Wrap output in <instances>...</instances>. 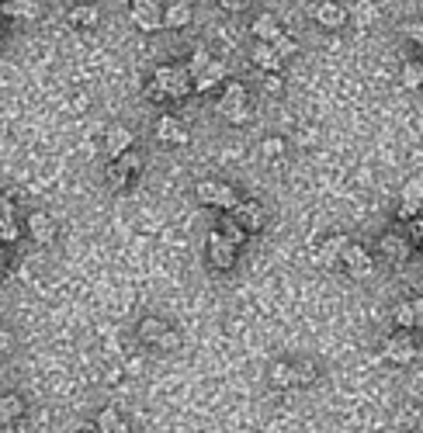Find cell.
Instances as JSON below:
<instances>
[{"instance_id": "cell-3", "label": "cell", "mask_w": 423, "mask_h": 433, "mask_svg": "<svg viewBox=\"0 0 423 433\" xmlns=\"http://www.w3.org/2000/svg\"><path fill=\"white\" fill-rule=\"evenodd\" d=\"M128 14L142 32H160L164 28V7L160 0H128Z\"/></svg>"}, {"instance_id": "cell-11", "label": "cell", "mask_w": 423, "mask_h": 433, "mask_svg": "<svg viewBox=\"0 0 423 433\" xmlns=\"http://www.w3.org/2000/svg\"><path fill=\"white\" fill-rule=\"evenodd\" d=\"M132 132H128L125 125H111L108 132H104V150H108V157L111 159H118L122 153H128L132 150Z\"/></svg>"}, {"instance_id": "cell-19", "label": "cell", "mask_w": 423, "mask_h": 433, "mask_svg": "<svg viewBox=\"0 0 423 433\" xmlns=\"http://www.w3.org/2000/svg\"><path fill=\"white\" fill-rule=\"evenodd\" d=\"M164 25H167V28H188V25H191V4L173 0L167 11H164Z\"/></svg>"}, {"instance_id": "cell-38", "label": "cell", "mask_w": 423, "mask_h": 433, "mask_svg": "<svg viewBox=\"0 0 423 433\" xmlns=\"http://www.w3.org/2000/svg\"><path fill=\"white\" fill-rule=\"evenodd\" d=\"M410 309H413V329H423V295L410 298Z\"/></svg>"}, {"instance_id": "cell-36", "label": "cell", "mask_w": 423, "mask_h": 433, "mask_svg": "<svg viewBox=\"0 0 423 433\" xmlns=\"http://www.w3.org/2000/svg\"><path fill=\"white\" fill-rule=\"evenodd\" d=\"M146 97H149V101H157V104H160V101H170L167 90H164L157 80H149V83H146Z\"/></svg>"}, {"instance_id": "cell-5", "label": "cell", "mask_w": 423, "mask_h": 433, "mask_svg": "<svg viewBox=\"0 0 423 433\" xmlns=\"http://www.w3.org/2000/svg\"><path fill=\"white\" fill-rule=\"evenodd\" d=\"M343 267H347V274L354 277V281H364V277H372L375 271V260H372V253L364 250V246H357V243H347V250H343Z\"/></svg>"}, {"instance_id": "cell-31", "label": "cell", "mask_w": 423, "mask_h": 433, "mask_svg": "<svg viewBox=\"0 0 423 433\" xmlns=\"http://www.w3.org/2000/svg\"><path fill=\"white\" fill-rule=\"evenodd\" d=\"M403 83L406 87H423V63H406L403 66Z\"/></svg>"}, {"instance_id": "cell-32", "label": "cell", "mask_w": 423, "mask_h": 433, "mask_svg": "<svg viewBox=\"0 0 423 433\" xmlns=\"http://www.w3.org/2000/svg\"><path fill=\"white\" fill-rule=\"evenodd\" d=\"M417 423H420V409H417V405H406V409L399 413V420H396L399 430H413Z\"/></svg>"}, {"instance_id": "cell-37", "label": "cell", "mask_w": 423, "mask_h": 433, "mask_svg": "<svg viewBox=\"0 0 423 433\" xmlns=\"http://www.w3.org/2000/svg\"><path fill=\"white\" fill-rule=\"evenodd\" d=\"M7 222H14V205L7 195H0V226H7Z\"/></svg>"}, {"instance_id": "cell-2", "label": "cell", "mask_w": 423, "mask_h": 433, "mask_svg": "<svg viewBox=\"0 0 423 433\" xmlns=\"http://www.w3.org/2000/svg\"><path fill=\"white\" fill-rule=\"evenodd\" d=\"M153 80L167 90L170 101H184L195 87H191V73L184 70V66H160L157 73H153Z\"/></svg>"}, {"instance_id": "cell-45", "label": "cell", "mask_w": 423, "mask_h": 433, "mask_svg": "<svg viewBox=\"0 0 423 433\" xmlns=\"http://www.w3.org/2000/svg\"><path fill=\"white\" fill-rule=\"evenodd\" d=\"M0 42H4V39H0Z\"/></svg>"}, {"instance_id": "cell-22", "label": "cell", "mask_w": 423, "mask_h": 433, "mask_svg": "<svg viewBox=\"0 0 423 433\" xmlns=\"http://www.w3.org/2000/svg\"><path fill=\"white\" fill-rule=\"evenodd\" d=\"M254 35L260 42H274L278 35H281V25H278V18L274 14H260L254 21Z\"/></svg>"}, {"instance_id": "cell-42", "label": "cell", "mask_w": 423, "mask_h": 433, "mask_svg": "<svg viewBox=\"0 0 423 433\" xmlns=\"http://www.w3.org/2000/svg\"><path fill=\"white\" fill-rule=\"evenodd\" d=\"M177 343H180V336H177V333H173V329H167V333H164V336H160V343H157V347H164V350H173V347H177Z\"/></svg>"}, {"instance_id": "cell-1", "label": "cell", "mask_w": 423, "mask_h": 433, "mask_svg": "<svg viewBox=\"0 0 423 433\" xmlns=\"http://www.w3.org/2000/svg\"><path fill=\"white\" fill-rule=\"evenodd\" d=\"M222 118L229 125H243L250 118V104H247V87L243 83H226V94H222V104H219Z\"/></svg>"}, {"instance_id": "cell-39", "label": "cell", "mask_w": 423, "mask_h": 433, "mask_svg": "<svg viewBox=\"0 0 423 433\" xmlns=\"http://www.w3.org/2000/svg\"><path fill=\"white\" fill-rule=\"evenodd\" d=\"M18 236H21L18 222H7V226H0V243H14Z\"/></svg>"}, {"instance_id": "cell-4", "label": "cell", "mask_w": 423, "mask_h": 433, "mask_svg": "<svg viewBox=\"0 0 423 433\" xmlns=\"http://www.w3.org/2000/svg\"><path fill=\"white\" fill-rule=\"evenodd\" d=\"M195 195H198L202 205H212V208H229V212H233V208H236V201H240L236 191H233L229 184H219V181H202Z\"/></svg>"}, {"instance_id": "cell-41", "label": "cell", "mask_w": 423, "mask_h": 433, "mask_svg": "<svg viewBox=\"0 0 423 433\" xmlns=\"http://www.w3.org/2000/svg\"><path fill=\"white\" fill-rule=\"evenodd\" d=\"M219 4H222V11H229V14H240V11L250 7V0H219Z\"/></svg>"}, {"instance_id": "cell-10", "label": "cell", "mask_w": 423, "mask_h": 433, "mask_svg": "<svg viewBox=\"0 0 423 433\" xmlns=\"http://www.w3.org/2000/svg\"><path fill=\"white\" fill-rule=\"evenodd\" d=\"M379 250H381V257H385L388 264H396V267H403V264L410 260V243L403 236H396V233H385V236L379 239Z\"/></svg>"}, {"instance_id": "cell-7", "label": "cell", "mask_w": 423, "mask_h": 433, "mask_svg": "<svg viewBox=\"0 0 423 433\" xmlns=\"http://www.w3.org/2000/svg\"><path fill=\"white\" fill-rule=\"evenodd\" d=\"M209 260H212V267H215V271H229V267L236 264V246L222 236L219 229L209 236Z\"/></svg>"}, {"instance_id": "cell-20", "label": "cell", "mask_w": 423, "mask_h": 433, "mask_svg": "<svg viewBox=\"0 0 423 433\" xmlns=\"http://www.w3.org/2000/svg\"><path fill=\"white\" fill-rule=\"evenodd\" d=\"M39 14V0H7L0 4V18H35Z\"/></svg>"}, {"instance_id": "cell-23", "label": "cell", "mask_w": 423, "mask_h": 433, "mask_svg": "<svg viewBox=\"0 0 423 433\" xmlns=\"http://www.w3.org/2000/svg\"><path fill=\"white\" fill-rule=\"evenodd\" d=\"M97 430L101 433H128V427H125V420L108 405V409H101V413H97Z\"/></svg>"}, {"instance_id": "cell-18", "label": "cell", "mask_w": 423, "mask_h": 433, "mask_svg": "<svg viewBox=\"0 0 423 433\" xmlns=\"http://www.w3.org/2000/svg\"><path fill=\"white\" fill-rule=\"evenodd\" d=\"M347 243H350L347 236H330V239H323V246H319V264H323V267H333L340 257H343Z\"/></svg>"}, {"instance_id": "cell-29", "label": "cell", "mask_w": 423, "mask_h": 433, "mask_svg": "<svg viewBox=\"0 0 423 433\" xmlns=\"http://www.w3.org/2000/svg\"><path fill=\"white\" fill-rule=\"evenodd\" d=\"M292 378H295V385H309V382H316V367L309 360H298V364H292Z\"/></svg>"}, {"instance_id": "cell-43", "label": "cell", "mask_w": 423, "mask_h": 433, "mask_svg": "<svg viewBox=\"0 0 423 433\" xmlns=\"http://www.w3.org/2000/svg\"><path fill=\"white\" fill-rule=\"evenodd\" d=\"M7 347H11V336H7V333L0 329V350H7Z\"/></svg>"}, {"instance_id": "cell-26", "label": "cell", "mask_w": 423, "mask_h": 433, "mask_svg": "<svg viewBox=\"0 0 423 433\" xmlns=\"http://www.w3.org/2000/svg\"><path fill=\"white\" fill-rule=\"evenodd\" d=\"M271 385H274V389H292V385H295L292 364H288V360H278V364L271 367Z\"/></svg>"}, {"instance_id": "cell-9", "label": "cell", "mask_w": 423, "mask_h": 433, "mask_svg": "<svg viewBox=\"0 0 423 433\" xmlns=\"http://www.w3.org/2000/svg\"><path fill=\"white\" fill-rule=\"evenodd\" d=\"M233 219H236L247 233H260V229H264V208H260L257 201H236Z\"/></svg>"}, {"instance_id": "cell-12", "label": "cell", "mask_w": 423, "mask_h": 433, "mask_svg": "<svg viewBox=\"0 0 423 433\" xmlns=\"http://www.w3.org/2000/svg\"><path fill=\"white\" fill-rule=\"evenodd\" d=\"M157 139H164V142H170V146H184L191 135H188V128H184L177 118L164 115V118L157 121Z\"/></svg>"}, {"instance_id": "cell-6", "label": "cell", "mask_w": 423, "mask_h": 433, "mask_svg": "<svg viewBox=\"0 0 423 433\" xmlns=\"http://www.w3.org/2000/svg\"><path fill=\"white\" fill-rule=\"evenodd\" d=\"M381 357L392 360V364H413V360H417V343H413V336H410V333L388 336L385 347H381Z\"/></svg>"}, {"instance_id": "cell-34", "label": "cell", "mask_w": 423, "mask_h": 433, "mask_svg": "<svg viewBox=\"0 0 423 433\" xmlns=\"http://www.w3.org/2000/svg\"><path fill=\"white\" fill-rule=\"evenodd\" d=\"M264 157L267 159H278V157H285V139H278V135H271V139H264Z\"/></svg>"}, {"instance_id": "cell-13", "label": "cell", "mask_w": 423, "mask_h": 433, "mask_svg": "<svg viewBox=\"0 0 423 433\" xmlns=\"http://www.w3.org/2000/svg\"><path fill=\"white\" fill-rule=\"evenodd\" d=\"M222 80H226V66H222V63H215V59H212L209 66H205V70H202V73H198V77L191 80V87H195V90H198V94H209V90H215V87H219V83H222Z\"/></svg>"}, {"instance_id": "cell-33", "label": "cell", "mask_w": 423, "mask_h": 433, "mask_svg": "<svg viewBox=\"0 0 423 433\" xmlns=\"http://www.w3.org/2000/svg\"><path fill=\"white\" fill-rule=\"evenodd\" d=\"M209 63H212L209 52H205V49H198V52L188 59V66H184V70H188V73H191V80H195L198 73H202V70H205V66H209Z\"/></svg>"}, {"instance_id": "cell-8", "label": "cell", "mask_w": 423, "mask_h": 433, "mask_svg": "<svg viewBox=\"0 0 423 433\" xmlns=\"http://www.w3.org/2000/svg\"><path fill=\"white\" fill-rule=\"evenodd\" d=\"M139 170V157L128 150V153H122V157L111 163V170H108V184L115 188V191H122V188H128V181H132V173Z\"/></svg>"}, {"instance_id": "cell-24", "label": "cell", "mask_w": 423, "mask_h": 433, "mask_svg": "<svg viewBox=\"0 0 423 433\" xmlns=\"http://www.w3.org/2000/svg\"><path fill=\"white\" fill-rule=\"evenodd\" d=\"M167 329L170 326L164 319H142V322H139V340H142V343H160V336H164Z\"/></svg>"}, {"instance_id": "cell-14", "label": "cell", "mask_w": 423, "mask_h": 433, "mask_svg": "<svg viewBox=\"0 0 423 433\" xmlns=\"http://www.w3.org/2000/svg\"><path fill=\"white\" fill-rule=\"evenodd\" d=\"M420 205H423V184H406L403 188V205H399V219H417L420 215Z\"/></svg>"}, {"instance_id": "cell-44", "label": "cell", "mask_w": 423, "mask_h": 433, "mask_svg": "<svg viewBox=\"0 0 423 433\" xmlns=\"http://www.w3.org/2000/svg\"><path fill=\"white\" fill-rule=\"evenodd\" d=\"M417 236L423 239V219H420V222H417Z\"/></svg>"}, {"instance_id": "cell-27", "label": "cell", "mask_w": 423, "mask_h": 433, "mask_svg": "<svg viewBox=\"0 0 423 433\" xmlns=\"http://www.w3.org/2000/svg\"><path fill=\"white\" fill-rule=\"evenodd\" d=\"M219 233H222V236L229 239V243H233V246H240V243H243V239H247V229H243V226H240V222H236V219H233V215H229V219H226V222H222V229H219Z\"/></svg>"}, {"instance_id": "cell-21", "label": "cell", "mask_w": 423, "mask_h": 433, "mask_svg": "<svg viewBox=\"0 0 423 433\" xmlns=\"http://www.w3.org/2000/svg\"><path fill=\"white\" fill-rule=\"evenodd\" d=\"M97 21H101V11L94 4H80L70 11V25H77V28H94Z\"/></svg>"}, {"instance_id": "cell-15", "label": "cell", "mask_w": 423, "mask_h": 433, "mask_svg": "<svg viewBox=\"0 0 423 433\" xmlns=\"http://www.w3.org/2000/svg\"><path fill=\"white\" fill-rule=\"evenodd\" d=\"M316 21H319L323 28H343V21H347V11L340 7L337 0H323V4L316 7Z\"/></svg>"}, {"instance_id": "cell-25", "label": "cell", "mask_w": 423, "mask_h": 433, "mask_svg": "<svg viewBox=\"0 0 423 433\" xmlns=\"http://www.w3.org/2000/svg\"><path fill=\"white\" fill-rule=\"evenodd\" d=\"M21 413H25V402L18 395H0V423H14L21 420Z\"/></svg>"}, {"instance_id": "cell-16", "label": "cell", "mask_w": 423, "mask_h": 433, "mask_svg": "<svg viewBox=\"0 0 423 433\" xmlns=\"http://www.w3.org/2000/svg\"><path fill=\"white\" fill-rule=\"evenodd\" d=\"M28 233H32L35 243H45V246H49V243L56 239V226H52V219H49V215L32 212V215H28Z\"/></svg>"}, {"instance_id": "cell-40", "label": "cell", "mask_w": 423, "mask_h": 433, "mask_svg": "<svg viewBox=\"0 0 423 433\" xmlns=\"http://www.w3.org/2000/svg\"><path fill=\"white\" fill-rule=\"evenodd\" d=\"M281 87H285V83H281L278 73H267V77H264V90H267V94H281Z\"/></svg>"}, {"instance_id": "cell-28", "label": "cell", "mask_w": 423, "mask_h": 433, "mask_svg": "<svg viewBox=\"0 0 423 433\" xmlns=\"http://www.w3.org/2000/svg\"><path fill=\"white\" fill-rule=\"evenodd\" d=\"M392 319H396V326H399V329H413V309H410V298H406V302H399V305L392 309Z\"/></svg>"}, {"instance_id": "cell-35", "label": "cell", "mask_w": 423, "mask_h": 433, "mask_svg": "<svg viewBox=\"0 0 423 433\" xmlns=\"http://www.w3.org/2000/svg\"><path fill=\"white\" fill-rule=\"evenodd\" d=\"M403 35L410 42H417V45H423V21H406L403 25Z\"/></svg>"}, {"instance_id": "cell-17", "label": "cell", "mask_w": 423, "mask_h": 433, "mask_svg": "<svg viewBox=\"0 0 423 433\" xmlns=\"http://www.w3.org/2000/svg\"><path fill=\"white\" fill-rule=\"evenodd\" d=\"M254 63L260 66V70H267V73H278V70H281V56L274 52L271 42H257L254 45Z\"/></svg>"}, {"instance_id": "cell-30", "label": "cell", "mask_w": 423, "mask_h": 433, "mask_svg": "<svg viewBox=\"0 0 423 433\" xmlns=\"http://www.w3.org/2000/svg\"><path fill=\"white\" fill-rule=\"evenodd\" d=\"M271 45H274V52H278L281 59H288V56H295V52H298V42L292 39V35H285V32L271 42Z\"/></svg>"}]
</instances>
